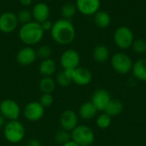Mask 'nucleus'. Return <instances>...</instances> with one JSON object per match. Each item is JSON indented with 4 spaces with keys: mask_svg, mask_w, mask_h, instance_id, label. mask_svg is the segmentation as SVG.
I'll use <instances>...</instances> for the list:
<instances>
[{
    "mask_svg": "<svg viewBox=\"0 0 146 146\" xmlns=\"http://www.w3.org/2000/svg\"><path fill=\"white\" fill-rule=\"evenodd\" d=\"M75 28L70 20L60 19L53 23L50 30L51 38L59 45H68L75 38Z\"/></svg>",
    "mask_w": 146,
    "mask_h": 146,
    "instance_id": "obj_1",
    "label": "nucleus"
},
{
    "mask_svg": "<svg viewBox=\"0 0 146 146\" xmlns=\"http://www.w3.org/2000/svg\"><path fill=\"white\" fill-rule=\"evenodd\" d=\"M44 34L41 24L37 22H29L26 24H23L18 33L19 38L22 43L27 46H32L38 44Z\"/></svg>",
    "mask_w": 146,
    "mask_h": 146,
    "instance_id": "obj_2",
    "label": "nucleus"
},
{
    "mask_svg": "<svg viewBox=\"0 0 146 146\" xmlns=\"http://www.w3.org/2000/svg\"><path fill=\"white\" fill-rule=\"evenodd\" d=\"M3 130L4 139L11 144L21 142L26 135L25 126L19 120L7 121Z\"/></svg>",
    "mask_w": 146,
    "mask_h": 146,
    "instance_id": "obj_3",
    "label": "nucleus"
},
{
    "mask_svg": "<svg viewBox=\"0 0 146 146\" xmlns=\"http://www.w3.org/2000/svg\"><path fill=\"white\" fill-rule=\"evenodd\" d=\"M70 133L71 140L80 146H91L95 141L94 132L86 125H78Z\"/></svg>",
    "mask_w": 146,
    "mask_h": 146,
    "instance_id": "obj_4",
    "label": "nucleus"
},
{
    "mask_svg": "<svg viewBox=\"0 0 146 146\" xmlns=\"http://www.w3.org/2000/svg\"><path fill=\"white\" fill-rule=\"evenodd\" d=\"M113 40L117 47L126 50L131 48L134 41V34L130 28L127 26H121L115 29Z\"/></svg>",
    "mask_w": 146,
    "mask_h": 146,
    "instance_id": "obj_5",
    "label": "nucleus"
},
{
    "mask_svg": "<svg viewBox=\"0 0 146 146\" xmlns=\"http://www.w3.org/2000/svg\"><path fill=\"white\" fill-rule=\"evenodd\" d=\"M110 64L114 71L121 75L131 72L133 65L132 59L127 53L124 52L115 53L111 57Z\"/></svg>",
    "mask_w": 146,
    "mask_h": 146,
    "instance_id": "obj_6",
    "label": "nucleus"
},
{
    "mask_svg": "<svg viewBox=\"0 0 146 146\" xmlns=\"http://www.w3.org/2000/svg\"><path fill=\"white\" fill-rule=\"evenodd\" d=\"M21 113V107L15 100L4 99L0 102V114L6 121L19 120Z\"/></svg>",
    "mask_w": 146,
    "mask_h": 146,
    "instance_id": "obj_7",
    "label": "nucleus"
},
{
    "mask_svg": "<svg viewBox=\"0 0 146 146\" xmlns=\"http://www.w3.org/2000/svg\"><path fill=\"white\" fill-rule=\"evenodd\" d=\"M45 108L39 102H30L27 103L22 110L24 118L30 122H37L44 115Z\"/></svg>",
    "mask_w": 146,
    "mask_h": 146,
    "instance_id": "obj_8",
    "label": "nucleus"
},
{
    "mask_svg": "<svg viewBox=\"0 0 146 146\" xmlns=\"http://www.w3.org/2000/svg\"><path fill=\"white\" fill-rule=\"evenodd\" d=\"M59 63L63 70H74L80 66V56L77 51L67 49L61 54Z\"/></svg>",
    "mask_w": 146,
    "mask_h": 146,
    "instance_id": "obj_9",
    "label": "nucleus"
},
{
    "mask_svg": "<svg viewBox=\"0 0 146 146\" xmlns=\"http://www.w3.org/2000/svg\"><path fill=\"white\" fill-rule=\"evenodd\" d=\"M59 124L62 129L71 133L79 125V116L74 110H64L60 115Z\"/></svg>",
    "mask_w": 146,
    "mask_h": 146,
    "instance_id": "obj_10",
    "label": "nucleus"
},
{
    "mask_svg": "<svg viewBox=\"0 0 146 146\" xmlns=\"http://www.w3.org/2000/svg\"><path fill=\"white\" fill-rule=\"evenodd\" d=\"M77 10L84 15H94L100 10V0H76Z\"/></svg>",
    "mask_w": 146,
    "mask_h": 146,
    "instance_id": "obj_11",
    "label": "nucleus"
},
{
    "mask_svg": "<svg viewBox=\"0 0 146 146\" xmlns=\"http://www.w3.org/2000/svg\"><path fill=\"white\" fill-rule=\"evenodd\" d=\"M16 61L19 65L23 66H28L33 64L37 58L36 50L32 46H24L21 48L16 53Z\"/></svg>",
    "mask_w": 146,
    "mask_h": 146,
    "instance_id": "obj_12",
    "label": "nucleus"
},
{
    "mask_svg": "<svg viewBox=\"0 0 146 146\" xmlns=\"http://www.w3.org/2000/svg\"><path fill=\"white\" fill-rule=\"evenodd\" d=\"M110 100L111 96L108 90L104 89H98L94 91L90 102L96 107L98 111H104Z\"/></svg>",
    "mask_w": 146,
    "mask_h": 146,
    "instance_id": "obj_13",
    "label": "nucleus"
},
{
    "mask_svg": "<svg viewBox=\"0 0 146 146\" xmlns=\"http://www.w3.org/2000/svg\"><path fill=\"white\" fill-rule=\"evenodd\" d=\"M92 80V71L86 67H77L73 71L72 83L78 86H86Z\"/></svg>",
    "mask_w": 146,
    "mask_h": 146,
    "instance_id": "obj_14",
    "label": "nucleus"
},
{
    "mask_svg": "<svg viewBox=\"0 0 146 146\" xmlns=\"http://www.w3.org/2000/svg\"><path fill=\"white\" fill-rule=\"evenodd\" d=\"M16 15L12 12H4L0 15V31L4 34L12 33L18 25Z\"/></svg>",
    "mask_w": 146,
    "mask_h": 146,
    "instance_id": "obj_15",
    "label": "nucleus"
},
{
    "mask_svg": "<svg viewBox=\"0 0 146 146\" xmlns=\"http://www.w3.org/2000/svg\"><path fill=\"white\" fill-rule=\"evenodd\" d=\"M32 16L34 18L35 22L42 23L43 22L49 19L50 16V8L48 4L44 2L36 3L32 10Z\"/></svg>",
    "mask_w": 146,
    "mask_h": 146,
    "instance_id": "obj_16",
    "label": "nucleus"
},
{
    "mask_svg": "<svg viewBox=\"0 0 146 146\" xmlns=\"http://www.w3.org/2000/svg\"><path fill=\"white\" fill-rule=\"evenodd\" d=\"M98 110L91 102H86L82 103L79 108V116L85 120H90L95 118Z\"/></svg>",
    "mask_w": 146,
    "mask_h": 146,
    "instance_id": "obj_17",
    "label": "nucleus"
},
{
    "mask_svg": "<svg viewBox=\"0 0 146 146\" xmlns=\"http://www.w3.org/2000/svg\"><path fill=\"white\" fill-rule=\"evenodd\" d=\"M131 72L135 79L146 82V58L140 59L134 62Z\"/></svg>",
    "mask_w": 146,
    "mask_h": 146,
    "instance_id": "obj_18",
    "label": "nucleus"
},
{
    "mask_svg": "<svg viewBox=\"0 0 146 146\" xmlns=\"http://www.w3.org/2000/svg\"><path fill=\"white\" fill-rule=\"evenodd\" d=\"M56 71V62L52 59L42 60L38 66V71L43 77H51Z\"/></svg>",
    "mask_w": 146,
    "mask_h": 146,
    "instance_id": "obj_19",
    "label": "nucleus"
},
{
    "mask_svg": "<svg viewBox=\"0 0 146 146\" xmlns=\"http://www.w3.org/2000/svg\"><path fill=\"white\" fill-rule=\"evenodd\" d=\"M93 59L99 64L105 63L110 59V51L109 48L104 45L97 46L92 52Z\"/></svg>",
    "mask_w": 146,
    "mask_h": 146,
    "instance_id": "obj_20",
    "label": "nucleus"
},
{
    "mask_svg": "<svg viewBox=\"0 0 146 146\" xmlns=\"http://www.w3.org/2000/svg\"><path fill=\"white\" fill-rule=\"evenodd\" d=\"M122 111H123L122 102L117 99H111L104 112L112 118L121 114Z\"/></svg>",
    "mask_w": 146,
    "mask_h": 146,
    "instance_id": "obj_21",
    "label": "nucleus"
},
{
    "mask_svg": "<svg viewBox=\"0 0 146 146\" xmlns=\"http://www.w3.org/2000/svg\"><path fill=\"white\" fill-rule=\"evenodd\" d=\"M94 22L97 27L100 28H106L111 22V17L108 12L104 10H98L94 15Z\"/></svg>",
    "mask_w": 146,
    "mask_h": 146,
    "instance_id": "obj_22",
    "label": "nucleus"
},
{
    "mask_svg": "<svg viewBox=\"0 0 146 146\" xmlns=\"http://www.w3.org/2000/svg\"><path fill=\"white\" fill-rule=\"evenodd\" d=\"M74 70H62L56 77V83L61 87H68L72 83V74Z\"/></svg>",
    "mask_w": 146,
    "mask_h": 146,
    "instance_id": "obj_23",
    "label": "nucleus"
},
{
    "mask_svg": "<svg viewBox=\"0 0 146 146\" xmlns=\"http://www.w3.org/2000/svg\"><path fill=\"white\" fill-rule=\"evenodd\" d=\"M56 81L52 77H43L38 83L39 90L42 94H52L56 88Z\"/></svg>",
    "mask_w": 146,
    "mask_h": 146,
    "instance_id": "obj_24",
    "label": "nucleus"
},
{
    "mask_svg": "<svg viewBox=\"0 0 146 146\" xmlns=\"http://www.w3.org/2000/svg\"><path fill=\"white\" fill-rule=\"evenodd\" d=\"M77 11L78 10H77L76 5L71 2L65 3L61 8L62 16L63 17V19H66V20H70L71 18H73L75 15Z\"/></svg>",
    "mask_w": 146,
    "mask_h": 146,
    "instance_id": "obj_25",
    "label": "nucleus"
},
{
    "mask_svg": "<svg viewBox=\"0 0 146 146\" xmlns=\"http://www.w3.org/2000/svg\"><path fill=\"white\" fill-rule=\"evenodd\" d=\"M54 139L56 144L60 145H63L67 142L71 140V133L69 132H67L63 129L58 130L54 136Z\"/></svg>",
    "mask_w": 146,
    "mask_h": 146,
    "instance_id": "obj_26",
    "label": "nucleus"
},
{
    "mask_svg": "<svg viewBox=\"0 0 146 146\" xmlns=\"http://www.w3.org/2000/svg\"><path fill=\"white\" fill-rule=\"evenodd\" d=\"M112 118L105 113L99 114L96 119V125L100 129H107L110 126Z\"/></svg>",
    "mask_w": 146,
    "mask_h": 146,
    "instance_id": "obj_27",
    "label": "nucleus"
},
{
    "mask_svg": "<svg viewBox=\"0 0 146 146\" xmlns=\"http://www.w3.org/2000/svg\"><path fill=\"white\" fill-rule=\"evenodd\" d=\"M36 54H37V58L41 59L42 60H44V59H50V56L52 54V51L49 46L43 45V46H40L36 50Z\"/></svg>",
    "mask_w": 146,
    "mask_h": 146,
    "instance_id": "obj_28",
    "label": "nucleus"
},
{
    "mask_svg": "<svg viewBox=\"0 0 146 146\" xmlns=\"http://www.w3.org/2000/svg\"><path fill=\"white\" fill-rule=\"evenodd\" d=\"M131 48L137 54H144L146 53V41L142 39L134 40Z\"/></svg>",
    "mask_w": 146,
    "mask_h": 146,
    "instance_id": "obj_29",
    "label": "nucleus"
},
{
    "mask_svg": "<svg viewBox=\"0 0 146 146\" xmlns=\"http://www.w3.org/2000/svg\"><path fill=\"white\" fill-rule=\"evenodd\" d=\"M16 17L18 20V22H21L23 25L31 22V19L33 16H32V13L28 11L27 9H21L17 13Z\"/></svg>",
    "mask_w": 146,
    "mask_h": 146,
    "instance_id": "obj_30",
    "label": "nucleus"
},
{
    "mask_svg": "<svg viewBox=\"0 0 146 146\" xmlns=\"http://www.w3.org/2000/svg\"><path fill=\"white\" fill-rule=\"evenodd\" d=\"M39 103L44 108H50L54 102V97L52 94H42L39 97Z\"/></svg>",
    "mask_w": 146,
    "mask_h": 146,
    "instance_id": "obj_31",
    "label": "nucleus"
},
{
    "mask_svg": "<svg viewBox=\"0 0 146 146\" xmlns=\"http://www.w3.org/2000/svg\"><path fill=\"white\" fill-rule=\"evenodd\" d=\"M41 24V27H42V28H43V30L45 32V31H48V30H51V28H52V26H53V23L48 19V20H46V21H44V22H43L42 23H40Z\"/></svg>",
    "mask_w": 146,
    "mask_h": 146,
    "instance_id": "obj_32",
    "label": "nucleus"
},
{
    "mask_svg": "<svg viewBox=\"0 0 146 146\" xmlns=\"http://www.w3.org/2000/svg\"><path fill=\"white\" fill-rule=\"evenodd\" d=\"M26 146H42V145H41V143H40L38 140H37V139H31V140H29V141L27 143Z\"/></svg>",
    "mask_w": 146,
    "mask_h": 146,
    "instance_id": "obj_33",
    "label": "nucleus"
},
{
    "mask_svg": "<svg viewBox=\"0 0 146 146\" xmlns=\"http://www.w3.org/2000/svg\"><path fill=\"white\" fill-rule=\"evenodd\" d=\"M19 2L22 6H29L32 3L33 0H19Z\"/></svg>",
    "mask_w": 146,
    "mask_h": 146,
    "instance_id": "obj_34",
    "label": "nucleus"
},
{
    "mask_svg": "<svg viewBox=\"0 0 146 146\" xmlns=\"http://www.w3.org/2000/svg\"><path fill=\"white\" fill-rule=\"evenodd\" d=\"M6 120L0 114V129H2V128H3V126H4V125L6 124Z\"/></svg>",
    "mask_w": 146,
    "mask_h": 146,
    "instance_id": "obj_35",
    "label": "nucleus"
},
{
    "mask_svg": "<svg viewBox=\"0 0 146 146\" xmlns=\"http://www.w3.org/2000/svg\"><path fill=\"white\" fill-rule=\"evenodd\" d=\"M62 146H80L78 144H76L75 142H74L73 140H70L68 142H67L66 144H64Z\"/></svg>",
    "mask_w": 146,
    "mask_h": 146,
    "instance_id": "obj_36",
    "label": "nucleus"
}]
</instances>
